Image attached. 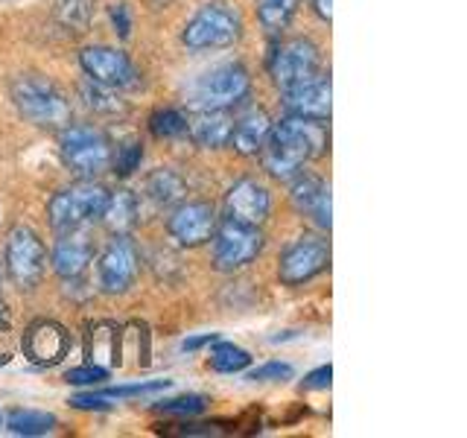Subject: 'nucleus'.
Listing matches in <instances>:
<instances>
[{
	"label": "nucleus",
	"mask_w": 467,
	"mask_h": 438,
	"mask_svg": "<svg viewBox=\"0 0 467 438\" xmlns=\"http://www.w3.org/2000/svg\"><path fill=\"white\" fill-rule=\"evenodd\" d=\"M325 129L316 120L304 117H284L281 123L269 129V138L263 143V164L277 182H292L301 172L306 161H313L325 150Z\"/></svg>",
	"instance_id": "1"
},
{
	"label": "nucleus",
	"mask_w": 467,
	"mask_h": 438,
	"mask_svg": "<svg viewBox=\"0 0 467 438\" xmlns=\"http://www.w3.org/2000/svg\"><path fill=\"white\" fill-rule=\"evenodd\" d=\"M15 109L21 111L33 126L41 129H65L70 123V102L58 88L38 77V73H24L12 82Z\"/></svg>",
	"instance_id": "2"
},
{
	"label": "nucleus",
	"mask_w": 467,
	"mask_h": 438,
	"mask_svg": "<svg viewBox=\"0 0 467 438\" xmlns=\"http://www.w3.org/2000/svg\"><path fill=\"white\" fill-rule=\"evenodd\" d=\"M243 36L240 12L225 4H204L184 26V44L190 50H219L231 47Z\"/></svg>",
	"instance_id": "3"
},
{
	"label": "nucleus",
	"mask_w": 467,
	"mask_h": 438,
	"mask_svg": "<svg viewBox=\"0 0 467 438\" xmlns=\"http://www.w3.org/2000/svg\"><path fill=\"white\" fill-rule=\"evenodd\" d=\"M106 199H109V190L97 184V182H79V184H70L65 190L50 199V225L56 231H77L79 225L91 223L102 214L106 208Z\"/></svg>",
	"instance_id": "4"
},
{
	"label": "nucleus",
	"mask_w": 467,
	"mask_h": 438,
	"mask_svg": "<svg viewBox=\"0 0 467 438\" xmlns=\"http://www.w3.org/2000/svg\"><path fill=\"white\" fill-rule=\"evenodd\" d=\"M65 164L82 175V179H94V175L106 172L111 167V141L102 135L99 129L91 126H67L58 141Z\"/></svg>",
	"instance_id": "5"
},
{
	"label": "nucleus",
	"mask_w": 467,
	"mask_h": 438,
	"mask_svg": "<svg viewBox=\"0 0 467 438\" xmlns=\"http://www.w3.org/2000/svg\"><path fill=\"white\" fill-rule=\"evenodd\" d=\"M252 91V77L243 65H219L199 77L190 88L196 109H231Z\"/></svg>",
	"instance_id": "6"
},
{
	"label": "nucleus",
	"mask_w": 467,
	"mask_h": 438,
	"mask_svg": "<svg viewBox=\"0 0 467 438\" xmlns=\"http://www.w3.org/2000/svg\"><path fill=\"white\" fill-rule=\"evenodd\" d=\"M213 266L219 272H234L248 266L263 248V234L257 225H245L237 219H225L213 231Z\"/></svg>",
	"instance_id": "7"
},
{
	"label": "nucleus",
	"mask_w": 467,
	"mask_h": 438,
	"mask_svg": "<svg viewBox=\"0 0 467 438\" xmlns=\"http://www.w3.org/2000/svg\"><path fill=\"white\" fill-rule=\"evenodd\" d=\"M44 269H47V252H44L38 234L24 225L12 228L6 240V272L15 287L33 289L44 277Z\"/></svg>",
	"instance_id": "8"
},
{
	"label": "nucleus",
	"mask_w": 467,
	"mask_h": 438,
	"mask_svg": "<svg viewBox=\"0 0 467 438\" xmlns=\"http://www.w3.org/2000/svg\"><path fill=\"white\" fill-rule=\"evenodd\" d=\"M330 263V248L321 237H313V234H304L296 243H292L284 257L281 266H277V275L281 281L289 287H298L304 281H310L318 272H325Z\"/></svg>",
	"instance_id": "9"
},
{
	"label": "nucleus",
	"mask_w": 467,
	"mask_h": 438,
	"mask_svg": "<svg viewBox=\"0 0 467 438\" xmlns=\"http://www.w3.org/2000/svg\"><path fill=\"white\" fill-rule=\"evenodd\" d=\"M269 73L275 85L281 88H292L301 85L306 79H313L318 73V50L313 41L306 38H292L284 41L281 47L275 50L272 62H269Z\"/></svg>",
	"instance_id": "10"
},
{
	"label": "nucleus",
	"mask_w": 467,
	"mask_h": 438,
	"mask_svg": "<svg viewBox=\"0 0 467 438\" xmlns=\"http://www.w3.org/2000/svg\"><path fill=\"white\" fill-rule=\"evenodd\" d=\"M82 70L88 79H94L106 88H135L140 82V73L129 62V56L114 47H85L79 53Z\"/></svg>",
	"instance_id": "11"
},
{
	"label": "nucleus",
	"mask_w": 467,
	"mask_h": 438,
	"mask_svg": "<svg viewBox=\"0 0 467 438\" xmlns=\"http://www.w3.org/2000/svg\"><path fill=\"white\" fill-rule=\"evenodd\" d=\"M99 287L106 292H126L138 277V252L126 234H114V240L99 257Z\"/></svg>",
	"instance_id": "12"
},
{
	"label": "nucleus",
	"mask_w": 467,
	"mask_h": 438,
	"mask_svg": "<svg viewBox=\"0 0 467 438\" xmlns=\"http://www.w3.org/2000/svg\"><path fill=\"white\" fill-rule=\"evenodd\" d=\"M70 336L67 330L53 318H38L24 333V354L36 365H56L67 357Z\"/></svg>",
	"instance_id": "13"
},
{
	"label": "nucleus",
	"mask_w": 467,
	"mask_h": 438,
	"mask_svg": "<svg viewBox=\"0 0 467 438\" xmlns=\"http://www.w3.org/2000/svg\"><path fill=\"white\" fill-rule=\"evenodd\" d=\"M167 228L172 237L179 240V245H187V248L202 245V243H208L216 231V211L208 202H184L172 211Z\"/></svg>",
	"instance_id": "14"
},
{
	"label": "nucleus",
	"mask_w": 467,
	"mask_h": 438,
	"mask_svg": "<svg viewBox=\"0 0 467 438\" xmlns=\"http://www.w3.org/2000/svg\"><path fill=\"white\" fill-rule=\"evenodd\" d=\"M284 106L292 117H304V120H327L333 109V85L327 79H306L301 85L286 88Z\"/></svg>",
	"instance_id": "15"
},
{
	"label": "nucleus",
	"mask_w": 467,
	"mask_h": 438,
	"mask_svg": "<svg viewBox=\"0 0 467 438\" xmlns=\"http://www.w3.org/2000/svg\"><path fill=\"white\" fill-rule=\"evenodd\" d=\"M269 190L254 179L237 182L225 196V219H237L245 225H260L269 216Z\"/></svg>",
	"instance_id": "16"
},
{
	"label": "nucleus",
	"mask_w": 467,
	"mask_h": 438,
	"mask_svg": "<svg viewBox=\"0 0 467 438\" xmlns=\"http://www.w3.org/2000/svg\"><path fill=\"white\" fill-rule=\"evenodd\" d=\"M94 260V245L85 234L65 231V237L53 248V269L62 277H79Z\"/></svg>",
	"instance_id": "17"
},
{
	"label": "nucleus",
	"mask_w": 467,
	"mask_h": 438,
	"mask_svg": "<svg viewBox=\"0 0 467 438\" xmlns=\"http://www.w3.org/2000/svg\"><path fill=\"white\" fill-rule=\"evenodd\" d=\"M292 202L301 214H306L318 228L333 225V208H330V187L318 179H298L292 184Z\"/></svg>",
	"instance_id": "18"
},
{
	"label": "nucleus",
	"mask_w": 467,
	"mask_h": 438,
	"mask_svg": "<svg viewBox=\"0 0 467 438\" xmlns=\"http://www.w3.org/2000/svg\"><path fill=\"white\" fill-rule=\"evenodd\" d=\"M231 126L234 120L225 109H202L193 120L187 123V131L202 150H219V146H228Z\"/></svg>",
	"instance_id": "19"
},
{
	"label": "nucleus",
	"mask_w": 467,
	"mask_h": 438,
	"mask_svg": "<svg viewBox=\"0 0 467 438\" xmlns=\"http://www.w3.org/2000/svg\"><path fill=\"white\" fill-rule=\"evenodd\" d=\"M269 129H272L269 114L263 109H252L248 114H243L240 120H234L228 143L240 155H257L263 150V143H266V138H269Z\"/></svg>",
	"instance_id": "20"
},
{
	"label": "nucleus",
	"mask_w": 467,
	"mask_h": 438,
	"mask_svg": "<svg viewBox=\"0 0 467 438\" xmlns=\"http://www.w3.org/2000/svg\"><path fill=\"white\" fill-rule=\"evenodd\" d=\"M120 328L114 321H97L88 328V357L94 365H120Z\"/></svg>",
	"instance_id": "21"
},
{
	"label": "nucleus",
	"mask_w": 467,
	"mask_h": 438,
	"mask_svg": "<svg viewBox=\"0 0 467 438\" xmlns=\"http://www.w3.org/2000/svg\"><path fill=\"white\" fill-rule=\"evenodd\" d=\"M138 199L131 190H117V193H109L106 208H102V223H106L109 231L114 234H129L138 225Z\"/></svg>",
	"instance_id": "22"
},
{
	"label": "nucleus",
	"mask_w": 467,
	"mask_h": 438,
	"mask_svg": "<svg viewBox=\"0 0 467 438\" xmlns=\"http://www.w3.org/2000/svg\"><path fill=\"white\" fill-rule=\"evenodd\" d=\"M143 190H146V196L158 204V208H167V204H175L184 196V179L175 170L161 167V170H155L150 175V179H146Z\"/></svg>",
	"instance_id": "23"
},
{
	"label": "nucleus",
	"mask_w": 467,
	"mask_h": 438,
	"mask_svg": "<svg viewBox=\"0 0 467 438\" xmlns=\"http://www.w3.org/2000/svg\"><path fill=\"white\" fill-rule=\"evenodd\" d=\"M301 0H257V18L266 33H281L298 12Z\"/></svg>",
	"instance_id": "24"
},
{
	"label": "nucleus",
	"mask_w": 467,
	"mask_h": 438,
	"mask_svg": "<svg viewBox=\"0 0 467 438\" xmlns=\"http://www.w3.org/2000/svg\"><path fill=\"white\" fill-rule=\"evenodd\" d=\"M6 427L15 435H47L56 427V418L47 412H33V409H18L9 415Z\"/></svg>",
	"instance_id": "25"
},
{
	"label": "nucleus",
	"mask_w": 467,
	"mask_h": 438,
	"mask_svg": "<svg viewBox=\"0 0 467 438\" xmlns=\"http://www.w3.org/2000/svg\"><path fill=\"white\" fill-rule=\"evenodd\" d=\"M248 362H252V354H248L245 348L234 345V342H216L211 350V369L213 371L234 374V371H243Z\"/></svg>",
	"instance_id": "26"
},
{
	"label": "nucleus",
	"mask_w": 467,
	"mask_h": 438,
	"mask_svg": "<svg viewBox=\"0 0 467 438\" xmlns=\"http://www.w3.org/2000/svg\"><path fill=\"white\" fill-rule=\"evenodd\" d=\"M150 129H152V135L155 138H179L187 131V117L182 111H175V109H158L152 117H150Z\"/></svg>",
	"instance_id": "27"
},
{
	"label": "nucleus",
	"mask_w": 467,
	"mask_h": 438,
	"mask_svg": "<svg viewBox=\"0 0 467 438\" xmlns=\"http://www.w3.org/2000/svg\"><path fill=\"white\" fill-rule=\"evenodd\" d=\"M56 15L65 26L82 33V29L88 26V21H91V0H58Z\"/></svg>",
	"instance_id": "28"
},
{
	"label": "nucleus",
	"mask_w": 467,
	"mask_h": 438,
	"mask_svg": "<svg viewBox=\"0 0 467 438\" xmlns=\"http://www.w3.org/2000/svg\"><path fill=\"white\" fill-rule=\"evenodd\" d=\"M114 88H106V85H99V82H88L82 85V97L85 102L91 106L94 111H106V114H117V111H123V102L120 99H114Z\"/></svg>",
	"instance_id": "29"
},
{
	"label": "nucleus",
	"mask_w": 467,
	"mask_h": 438,
	"mask_svg": "<svg viewBox=\"0 0 467 438\" xmlns=\"http://www.w3.org/2000/svg\"><path fill=\"white\" fill-rule=\"evenodd\" d=\"M170 389V380H152V383H135V386H114L102 391V398L109 401H126V398H146V394H158V391H167Z\"/></svg>",
	"instance_id": "30"
},
{
	"label": "nucleus",
	"mask_w": 467,
	"mask_h": 438,
	"mask_svg": "<svg viewBox=\"0 0 467 438\" xmlns=\"http://www.w3.org/2000/svg\"><path fill=\"white\" fill-rule=\"evenodd\" d=\"M204 406H208V401H204L202 394H184V398L155 403L158 412H164V415H199L204 412Z\"/></svg>",
	"instance_id": "31"
},
{
	"label": "nucleus",
	"mask_w": 467,
	"mask_h": 438,
	"mask_svg": "<svg viewBox=\"0 0 467 438\" xmlns=\"http://www.w3.org/2000/svg\"><path fill=\"white\" fill-rule=\"evenodd\" d=\"M65 380L73 386H99L102 380H109V371L102 369V365L88 362V365H77V369H70L65 374Z\"/></svg>",
	"instance_id": "32"
},
{
	"label": "nucleus",
	"mask_w": 467,
	"mask_h": 438,
	"mask_svg": "<svg viewBox=\"0 0 467 438\" xmlns=\"http://www.w3.org/2000/svg\"><path fill=\"white\" fill-rule=\"evenodd\" d=\"M140 158H143L140 143H126L123 150H117V155H111L114 172H120V175H131V172H135V170L140 167Z\"/></svg>",
	"instance_id": "33"
},
{
	"label": "nucleus",
	"mask_w": 467,
	"mask_h": 438,
	"mask_svg": "<svg viewBox=\"0 0 467 438\" xmlns=\"http://www.w3.org/2000/svg\"><path fill=\"white\" fill-rule=\"evenodd\" d=\"M292 365L289 362H266L260 365V369H254L252 374H248V380H254V383H266V380H292Z\"/></svg>",
	"instance_id": "34"
},
{
	"label": "nucleus",
	"mask_w": 467,
	"mask_h": 438,
	"mask_svg": "<svg viewBox=\"0 0 467 438\" xmlns=\"http://www.w3.org/2000/svg\"><path fill=\"white\" fill-rule=\"evenodd\" d=\"M15 350H18V336L0 318V365H6L15 357Z\"/></svg>",
	"instance_id": "35"
},
{
	"label": "nucleus",
	"mask_w": 467,
	"mask_h": 438,
	"mask_svg": "<svg viewBox=\"0 0 467 438\" xmlns=\"http://www.w3.org/2000/svg\"><path fill=\"white\" fill-rule=\"evenodd\" d=\"M330 377H333V369H330V365H321V369H316V371H310V374L304 377L301 389H304V391H318V389H330Z\"/></svg>",
	"instance_id": "36"
},
{
	"label": "nucleus",
	"mask_w": 467,
	"mask_h": 438,
	"mask_svg": "<svg viewBox=\"0 0 467 438\" xmlns=\"http://www.w3.org/2000/svg\"><path fill=\"white\" fill-rule=\"evenodd\" d=\"M111 24H114V29L123 38H129V33H131V18H129V6L126 4H114L111 6Z\"/></svg>",
	"instance_id": "37"
},
{
	"label": "nucleus",
	"mask_w": 467,
	"mask_h": 438,
	"mask_svg": "<svg viewBox=\"0 0 467 438\" xmlns=\"http://www.w3.org/2000/svg\"><path fill=\"white\" fill-rule=\"evenodd\" d=\"M70 406L77 409H109V398H102V394H77V398L70 401Z\"/></svg>",
	"instance_id": "38"
},
{
	"label": "nucleus",
	"mask_w": 467,
	"mask_h": 438,
	"mask_svg": "<svg viewBox=\"0 0 467 438\" xmlns=\"http://www.w3.org/2000/svg\"><path fill=\"white\" fill-rule=\"evenodd\" d=\"M211 342H216V333H204V336H196V339H187L182 350H199L202 345H211Z\"/></svg>",
	"instance_id": "39"
},
{
	"label": "nucleus",
	"mask_w": 467,
	"mask_h": 438,
	"mask_svg": "<svg viewBox=\"0 0 467 438\" xmlns=\"http://www.w3.org/2000/svg\"><path fill=\"white\" fill-rule=\"evenodd\" d=\"M330 4H333V0H316V12H318V18H325V21H330V18H333Z\"/></svg>",
	"instance_id": "40"
},
{
	"label": "nucleus",
	"mask_w": 467,
	"mask_h": 438,
	"mask_svg": "<svg viewBox=\"0 0 467 438\" xmlns=\"http://www.w3.org/2000/svg\"><path fill=\"white\" fill-rule=\"evenodd\" d=\"M150 4H155V6H161V4H170V0H150Z\"/></svg>",
	"instance_id": "41"
},
{
	"label": "nucleus",
	"mask_w": 467,
	"mask_h": 438,
	"mask_svg": "<svg viewBox=\"0 0 467 438\" xmlns=\"http://www.w3.org/2000/svg\"><path fill=\"white\" fill-rule=\"evenodd\" d=\"M0 316H4V296H0Z\"/></svg>",
	"instance_id": "42"
},
{
	"label": "nucleus",
	"mask_w": 467,
	"mask_h": 438,
	"mask_svg": "<svg viewBox=\"0 0 467 438\" xmlns=\"http://www.w3.org/2000/svg\"><path fill=\"white\" fill-rule=\"evenodd\" d=\"M0 423H4V418H0Z\"/></svg>",
	"instance_id": "43"
}]
</instances>
